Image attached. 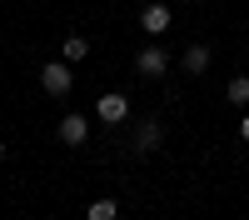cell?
<instances>
[{"label":"cell","mask_w":249,"mask_h":220,"mask_svg":"<svg viewBox=\"0 0 249 220\" xmlns=\"http://www.w3.org/2000/svg\"><path fill=\"white\" fill-rule=\"evenodd\" d=\"M40 85H45L50 95H65L70 90V65H55V60H50V65L40 70Z\"/></svg>","instance_id":"6da1fadb"},{"label":"cell","mask_w":249,"mask_h":220,"mask_svg":"<svg viewBox=\"0 0 249 220\" xmlns=\"http://www.w3.org/2000/svg\"><path fill=\"white\" fill-rule=\"evenodd\" d=\"M85 135H90L85 115H65V120H60V140H65V145H85Z\"/></svg>","instance_id":"7a4b0ae2"},{"label":"cell","mask_w":249,"mask_h":220,"mask_svg":"<svg viewBox=\"0 0 249 220\" xmlns=\"http://www.w3.org/2000/svg\"><path fill=\"white\" fill-rule=\"evenodd\" d=\"M140 25L150 30V35H164V30H170V5H144Z\"/></svg>","instance_id":"3957f363"},{"label":"cell","mask_w":249,"mask_h":220,"mask_svg":"<svg viewBox=\"0 0 249 220\" xmlns=\"http://www.w3.org/2000/svg\"><path fill=\"white\" fill-rule=\"evenodd\" d=\"M164 65H170V55H164V50H155V45L140 50V70H144V75H164Z\"/></svg>","instance_id":"277c9868"},{"label":"cell","mask_w":249,"mask_h":220,"mask_svg":"<svg viewBox=\"0 0 249 220\" xmlns=\"http://www.w3.org/2000/svg\"><path fill=\"white\" fill-rule=\"evenodd\" d=\"M124 115H130L124 95H105V100H100V120H110V125H115V120H124Z\"/></svg>","instance_id":"5b68a950"},{"label":"cell","mask_w":249,"mask_h":220,"mask_svg":"<svg viewBox=\"0 0 249 220\" xmlns=\"http://www.w3.org/2000/svg\"><path fill=\"white\" fill-rule=\"evenodd\" d=\"M204 65H210V45H190L184 50V70L190 75H204Z\"/></svg>","instance_id":"8992f818"},{"label":"cell","mask_w":249,"mask_h":220,"mask_svg":"<svg viewBox=\"0 0 249 220\" xmlns=\"http://www.w3.org/2000/svg\"><path fill=\"white\" fill-rule=\"evenodd\" d=\"M160 135H164V130H160V120H144V125H140V150H155V145H160Z\"/></svg>","instance_id":"52a82bcc"},{"label":"cell","mask_w":249,"mask_h":220,"mask_svg":"<svg viewBox=\"0 0 249 220\" xmlns=\"http://www.w3.org/2000/svg\"><path fill=\"white\" fill-rule=\"evenodd\" d=\"M224 95H230L234 105H249V75H234V80H230V90H224Z\"/></svg>","instance_id":"ba28073f"},{"label":"cell","mask_w":249,"mask_h":220,"mask_svg":"<svg viewBox=\"0 0 249 220\" xmlns=\"http://www.w3.org/2000/svg\"><path fill=\"white\" fill-rule=\"evenodd\" d=\"M85 55H90V40L85 35H70L65 40V60H85Z\"/></svg>","instance_id":"9c48e42d"},{"label":"cell","mask_w":249,"mask_h":220,"mask_svg":"<svg viewBox=\"0 0 249 220\" xmlns=\"http://www.w3.org/2000/svg\"><path fill=\"white\" fill-rule=\"evenodd\" d=\"M85 215H90V220H115V215H120V205H115V200H95Z\"/></svg>","instance_id":"30bf717a"},{"label":"cell","mask_w":249,"mask_h":220,"mask_svg":"<svg viewBox=\"0 0 249 220\" xmlns=\"http://www.w3.org/2000/svg\"><path fill=\"white\" fill-rule=\"evenodd\" d=\"M239 135H244V140H249V115H244V125H239Z\"/></svg>","instance_id":"8fae6325"},{"label":"cell","mask_w":249,"mask_h":220,"mask_svg":"<svg viewBox=\"0 0 249 220\" xmlns=\"http://www.w3.org/2000/svg\"><path fill=\"white\" fill-rule=\"evenodd\" d=\"M0 160H5V140H0Z\"/></svg>","instance_id":"7c38bea8"}]
</instances>
